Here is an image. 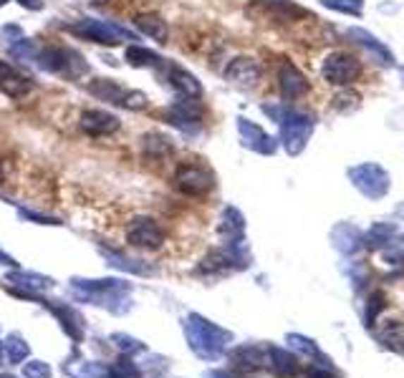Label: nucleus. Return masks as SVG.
Segmentation results:
<instances>
[{"label": "nucleus", "mask_w": 404, "mask_h": 378, "mask_svg": "<svg viewBox=\"0 0 404 378\" xmlns=\"http://www.w3.org/2000/svg\"><path fill=\"white\" fill-rule=\"evenodd\" d=\"M182 330H185L190 348L205 360L220 358L225 353V348H228L230 338H233L228 330L210 323V320L197 315V313H190L188 318H185V323H182Z\"/></svg>", "instance_id": "1"}, {"label": "nucleus", "mask_w": 404, "mask_h": 378, "mask_svg": "<svg viewBox=\"0 0 404 378\" xmlns=\"http://www.w3.org/2000/svg\"><path fill=\"white\" fill-rule=\"evenodd\" d=\"M36 63L49 73H59L66 78H79L89 73V63L79 51L66 49V46H49V49L38 51Z\"/></svg>", "instance_id": "2"}, {"label": "nucleus", "mask_w": 404, "mask_h": 378, "mask_svg": "<svg viewBox=\"0 0 404 378\" xmlns=\"http://www.w3.org/2000/svg\"><path fill=\"white\" fill-rule=\"evenodd\" d=\"M66 30L73 33L76 38H81V41L99 43V46H119V43L124 41H137L127 28L109 23V20H99V18H81L76 20V23L66 25Z\"/></svg>", "instance_id": "3"}, {"label": "nucleus", "mask_w": 404, "mask_h": 378, "mask_svg": "<svg viewBox=\"0 0 404 378\" xmlns=\"http://www.w3.org/2000/svg\"><path fill=\"white\" fill-rule=\"evenodd\" d=\"M89 94L94 99L104 103H111V106H121L129 108V111H145L149 106V99L142 91H132L124 89L121 84L111 81V78H94L89 84Z\"/></svg>", "instance_id": "4"}, {"label": "nucleus", "mask_w": 404, "mask_h": 378, "mask_svg": "<svg viewBox=\"0 0 404 378\" xmlns=\"http://www.w3.org/2000/svg\"><path fill=\"white\" fill-rule=\"evenodd\" d=\"M172 187L188 197H202L215 187V175L202 164H180L172 177Z\"/></svg>", "instance_id": "5"}, {"label": "nucleus", "mask_w": 404, "mask_h": 378, "mask_svg": "<svg viewBox=\"0 0 404 378\" xmlns=\"http://www.w3.org/2000/svg\"><path fill=\"white\" fill-rule=\"evenodd\" d=\"M71 288L79 290L84 298L94 301L97 305H106L111 298H116L119 293H127L132 285L116 277H99V280H86V277H73Z\"/></svg>", "instance_id": "6"}, {"label": "nucleus", "mask_w": 404, "mask_h": 378, "mask_svg": "<svg viewBox=\"0 0 404 378\" xmlns=\"http://www.w3.org/2000/svg\"><path fill=\"white\" fill-rule=\"evenodd\" d=\"M162 119L167 124L177 126L180 132H197L200 124H202V106H200V99H185L175 101L172 106H167L162 111Z\"/></svg>", "instance_id": "7"}, {"label": "nucleus", "mask_w": 404, "mask_h": 378, "mask_svg": "<svg viewBox=\"0 0 404 378\" xmlns=\"http://www.w3.org/2000/svg\"><path fill=\"white\" fill-rule=\"evenodd\" d=\"M127 242L139 250H159L164 245V229L152 217H137L127 227Z\"/></svg>", "instance_id": "8"}, {"label": "nucleus", "mask_w": 404, "mask_h": 378, "mask_svg": "<svg viewBox=\"0 0 404 378\" xmlns=\"http://www.w3.org/2000/svg\"><path fill=\"white\" fill-rule=\"evenodd\" d=\"M281 129H283V146L288 154H298L314 132V119L306 114H283Z\"/></svg>", "instance_id": "9"}, {"label": "nucleus", "mask_w": 404, "mask_h": 378, "mask_svg": "<svg viewBox=\"0 0 404 378\" xmlns=\"http://www.w3.org/2000/svg\"><path fill=\"white\" fill-rule=\"evenodd\" d=\"M164 76H167L169 86L185 99H200L202 96V84L195 73H190L188 68H182L180 63H172V61H164Z\"/></svg>", "instance_id": "10"}, {"label": "nucleus", "mask_w": 404, "mask_h": 378, "mask_svg": "<svg viewBox=\"0 0 404 378\" xmlns=\"http://www.w3.org/2000/svg\"><path fill=\"white\" fill-rule=\"evenodd\" d=\"M79 126L81 132L89 134V137H109V134H114L121 129V121L116 114H109L104 108H89L84 111L79 119Z\"/></svg>", "instance_id": "11"}, {"label": "nucleus", "mask_w": 404, "mask_h": 378, "mask_svg": "<svg viewBox=\"0 0 404 378\" xmlns=\"http://www.w3.org/2000/svg\"><path fill=\"white\" fill-rule=\"evenodd\" d=\"M359 71H362V68H359L356 58H351V56L346 53H333L324 61V76L326 81H331V84H338V86L351 84V81L359 76Z\"/></svg>", "instance_id": "12"}, {"label": "nucleus", "mask_w": 404, "mask_h": 378, "mask_svg": "<svg viewBox=\"0 0 404 378\" xmlns=\"http://www.w3.org/2000/svg\"><path fill=\"white\" fill-rule=\"evenodd\" d=\"M41 303L54 313V318L59 320L63 333H66L73 343L84 341V318H81L71 305H66V303H61V301H41Z\"/></svg>", "instance_id": "13"}, {"label": "nucleus", "mask_w": 404, "mask_h": 378, "mask_svg": "<svg viewBox=\"0 0 404 378\" xmlns=\"http://www.w3.org/2000/svg\"><path fill=\"white\" fill-rule=\"evenodd\" d=\"M8 282H13V288H20L23 298H38V301H43L41 293L54 288L56 280L49 275H41V272L16 270V272H8Z\"/></svg>", "instance_id": "14"}, {"label": "nucleus", "mask_w": 404, "mask_h": 378, "mask_svg": "<svg viewBox=\"0 0 404 378\" xmlns=\"http://www.w3.org/2000/svg\"><path fill=\"white\" fill-rule=\"evenodd\" d=\"M351 177H354L356 187H359L364 194H369V197H379V194L386 192V187H389L386 184V175L379 167H374V164L356 167L354 172H351Z\"/></svg>", "instance_id": "15"}, {"label": "nucleus", "mask_w": 404, "mask_h": 378, "mask_svg": "<svg viewBox=\"0 0 404 378\" xmlns=\"http://www.w3.org/2000/svg\"><path fill=\"white\" fill-rule=\"evenodd\" d=\"M0 91H3L8 99H23L33 91V81L20 76L8 61H0Z\"/></svg>", "instance_id": "16"}, {"label": "nucleus", "mask_w": 404, "mask_h": 378, "mask_svg": "<svg viewBox=\"0 0 404 378\" xmlns=\"http://www.w3.org/2000/svg\"><path fill=\"white\" fill-rule=\"evenodd\" d=\"M225 78H228L230 84L235 86H243V89H250V86L258 84L260 78V66L255 63L253 58H233L225 68Z\"/></svg>", "instance_id": "17"}, {"label": "nucleus", "mask_w": 404, "mask_h": 378, "mask_svg": "<svg viewBox=\"0 0 404 378\" xmlns=\"http://www.w3.org/2000/svg\"><path fill=\"white\" fill-rule=\"evenodd\" d=\"M238 132H240L243 144H245L247 149L260 151V154H273V151H276V141H273L260 126H255L253 121L238 119Z\"/></svg>", "instance_id": "18"}, {"label": "nucleus", "mask_w": 404, "mask_h": 378, "mask_svg": "<svg viewBox=\"0 0 404 378\" xmlns=\"http://www.w3.org/2000/svg\"><path fill=\"white\" fill-rule=\"evenodd\" d=\"M278 86H281L283 99H298L308 91L306 76H303L293 63H288V61H283V66H281V73H278Z\"/></svg>", "instance_id": "19"}, {"label": "nucleus", "mask_w": 404, "mask_h": 378, "mask_svg": "<svg viewBox=\"0 0 404 378\" xmlns=\"http://www.w3.org/2000/svg\"><path fill=\"white\" fill-rule=\"evenodd\" d=\"M142 149H145V156L152 159V162H167L169 156L175 154V144H172V139L164 137L159 132H149L142 137Z\"/></svg>", "instance_id": "20"}, {"label": "nucleus", "mask_w": 404, "mask_h": 378, "mask_svg": "<svg viewBox=\"0 0 404 378\" xmlns=\"http://www.w3.org/2000/svg\"><path fill=\"white\" fill-rule=\"evenodd\" d=\"M134 25H137L147 38H152V41L167 43L169 28H167V20H164L159 13H139V15H134Z\"/></svg>", "instance_id": "21"}, {"label": "nucleus", "mask_w": 404, "mask_h": 378, "mask_svg": "<svg viewBox=\"0 0 404 378\" xmlns=\"http://www.w3.org/2000/svg\"><path fill=\"white\" fill-rule=\"evenodd\" d=\"M247 258H240L235 247H228V250H217L212 255H207L200 265V272H210V270H223V267H245Z\"/></svg>", "instance_id": "22"}, {"label": "nucleus", "mask_w": 404, "mask_h": 378, "mask_svg": "<svg viewBox=\"0 0 404 378\" xmlns=\"http://www.w3.org/2000/svg\"><path fill=\"white\" fill-rule=\"evenodd\" d=\"M230 360L240 371H255V368H263V363H268L266 353L258 346H240V348H235L230 353Z\"/></svg>", "instance_id": "23"}, {"label": "nucleus", "mask_w": 404, "mask_h": 378, "mask_svg": "<svg viewBox=\"0 0 404 378\" xmlns=\"http://www.w3.org/2000/svg\"><path fill=\"white\" fill-rule=\"evenodd\" d=\"M268 363L281 378H293L298 373V358L283 348H268Z\"/></svg>", "instance_id": "24"}, {"label": "nucleus", "mask_w": 404, "mask_h": 378, "mask_svg": "<svg viewBox=\"0 0 404 378\" xmlns=\"http://www.w3.org/2000/svg\"><path fill=\"white\" fill-rule=\"evenodd\" d=\"M127 63L132 68H162L164 58L145 46H129L127 49Z\"/></svg>", "instance_id": "25"}, {"label": "nucleus", "mask_w": 404, "mask_h": 378, "mask_svg": "<svg viewBox=\"0 0 404 378\" xmlns=\"http://www.w3.org/2000/svg\"><path fill=\"white\" fill-rule=\"evenodd\" d=\"M102 252H104V258L109 260V265H114V267H121V270H127V272H137V275H147V272H152L149 265H145L142 260L127 258V255L119 252V250H109L106 245H102Z\"/></svg>", "instance_id": "26"}, {"label": "nucleus", "mask_w": 404, "mask_h": 378, "mask_svg": "<svg viewBox=\"0 0 404 378\" xmlns=\"http://www.w3.org/2000/svg\"><path fill=\"white\" fill-rule=\"evenodd\" d=\"M3 351H6L11 363H23L30 355V346L25 343V338L20 336V333H11V336L6 338V343H3Z\"/></svg>", "instance_id": "27"}, {"label": "nucleus", "mask_w": 404, "mask_h": 378, "mask_svg": "<svg viewBox=\"0 0 404 378\" xmlns=\"http://www.w3.org/2000/svg\"><path fill=\"white\" fill-rule=\"evenodd\" d=\"M68 378H106V368L102 363H91V360H76L66 363Z\"/></svg>", "instance_id": "28"}, {"label": "nucleus", "mask_w": 404, "mask_h": 378, "mask_svg": "<svg viewBox=\"0 0 404 378\" xmlns=\"http://www.w3.org/2000/svg\"><path fill=\"white\" fill-rule=\"evenodd\" d=\"M106 378H142V371L129 355H121L116 363L106 368Z\"/></svg>", "instance_id": "29"}, {"label": "nucleus", "mask_w": 404, "mask_h": 378, "mask_svg": "<svg viewBox=\"0 0 404 378\" xmlns=\"http://www.w3.org/2000/svg\"><path fill=\"white\" fill-rule=\"evenodd\" d=\"M243 227H245V220H243L240 212H238L235 207H225L223 220H220V232L238 234V232H243Z\"/></svg>", "instance_id": "30"}, {"label": "nucleus", "mask_w": 404, "mask_h": 378, "mask_svg": "<svg viewBox=\"0 0 404 378\" xmlns=\"http://www.w3.org/2000/svg\"><path fill=\"white\" fill-rule=\"evenodd\" d=\"M111 343H114L116 348H119L124 355H132V353H139V351H145V343L139 341V338L129 336V333H111Z\"/></svg>", "instance_id": "31"}, {"label": "nucleus", "mask_w": 404, "mask_h": 378, "mask_svg": "<svg viewBox=\"0 0 404 378\" xmlns=\"http://www.w3.org/2000/svg\"><path fill=\"white\" fill-rule=\"evenodd\" d=\"M23 376L25 378H51L54 376V371H51V366L46 363V360L41 358H33V360H23Z\"/></svg>", "instance_id": "32"}, {"label": "nucleus", "mask_w": 404, "mask_h": 378, "mask_svg": "<svg viewBox=\"0 0 404 378\" xmlns=\"http://www.w3.org/2000/svg\"><path fill=\"white\" fill-rule=\"evenodd\" d=\"M20 217L23 220H30V222H36V225H49V227H61V220L59 217H51V215H43V212H36V210H28V207H20Z\"/></svg>", "instance_id": "33"}, {"label": "nucleus", "mask_w": 404, "mask_h": 378, "mask_svg": "<svg viewBox=\"0 0 404 378\" xmlns=\"http://www.w3.org/2000/svg\"><path fill=\"white\" fill-rule=\"evenodd\" d=\"M351 36L359 38V43H362V46H367L369 51H374V53H379L381 58H386V63H392V56L386 53L384 46H381V43H377L374 38L369 36V33H364V30H351Z\"/></svg>", "instance_id": "34"}, {"label": "nucleus", "mask_w": 404, "mask_h": 378, "mask_svg": "<svg viewBox=\"0 0 404 378\" xmlns=\"http://www.w3.org/2000/svg\"><path fill=\"white\" fill-rule=\"evenodd\" d=\"M326 8L333 11H344V13H359L362 11V0H324Z\"/></svg>", "instance_id": "35"}, {"label": "nucleus", "mask_w": 404, "mask_h": 378, "mask_svg": "<svg viewBox=\"0 0 404 378\" xmlns=\"http://www.w3.org/2000/svg\"><path fill=\"white\" fill-rule=\"evenodd\" d=\"M0 265H6V267H18V260L11 258V255H8V252L0 247Z\"/></svg>", "instance_id": "36"}, {"label": "nucleus", "mask_w": 404, "mask_h": 378, "mask_svg": "<svg viewBox=\"0 0 404 378\" xmlns=\"http://www.w3.org/2000/svg\"><path fill=\"white\" fill-rule=\"evenodd\" d=\"M16 3H20V6L28 8V11H41V8H43L41 0H16Z\"/></svg>", "instance_id": "37"}, {"label": "nucleus", "mask_w": 404, "mask_h": 378, "mask_svg": "<svg viewBox=\"0 0 404 378\" xmlns=\"http://www.w3.org/2000/svg\"><path fill=\"white\" fill-rule=\"evenodd\" d=\"M205 378H240V376H233V373H228V371H210V373H205Z\"/></svg>", "instance_id": "38"}, {"label": "nucleus", "mask_w": 404, "mask_h": 378, "mask_svg": "<svg viewBox=\"0 0 404 378\" xmlns=\"http://www.w3.org/2000/svg\"><path fill=\"white\" fill-rule=\"evenodd\" d=\"M306 378H333V376H329V373H324V371H308Z\"/></svg>", "instance_id": "39"}, {"label": "nucleus", "mask_w": 404, "mask_h": 378, "mask_svg": "<svg viewBox=\"0 0 404 378\" xmlns=\"http://www.w3.org/2000/svg\"><path fill=\"white\" fill-rule=\"evenodd\" d=\"M0 378H18V376H13V373H0Z\"/></svg>", "instance_id": "40"}, {"label": "nucleus", "mask_w": 404, "mask_h": 378, "mask_svg": "<svg viewBox=\"0 0 404 378\" xmlns=\"http://www.w3.org/2000/svg\"><path fill=\"white\" fill-rule=\"evenodd\" d=\"M0 184H3V162H0Z\"/></svg>", "instance_id": "41"}, {"label": "nucleus", "mask_w": 404, "mask_h": 378, "mask_svg": "<svg viewBox=\"0 0 404 378\" xmlns=\"http://www.w3.org/2000/svg\"><path fill=\"white\" fill-rule=\"evenodd\" d=\"M0 358H3V343H0Z\"/></svg>", "instance_id": "42"}]
</instances>
